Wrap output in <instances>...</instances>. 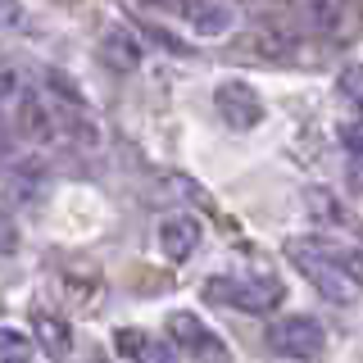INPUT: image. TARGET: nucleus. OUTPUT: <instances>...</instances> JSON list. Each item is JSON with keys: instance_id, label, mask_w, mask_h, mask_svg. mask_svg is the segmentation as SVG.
Returning a JSON list of instances; mask_svg holds the SVG:
<instances>
[{"instance_id": "nucleus-1", "label": "nucleus", "mask_w": 363, "mask_h": 363, "mask_svg": "<svg viewBox=\"0 0 363 363\" xmlns=\"http://www.w3.org/2000/svg\"><path fill=\"white\" fill-rule=\"evenodd\" d=\"M204 300L236 313H268L286 300V286L272 272H218L204 281Z\"/></svg>"}, {"instance_id": "nucleus-2", "label": "nucleus", "mask_w": 363, "mask_h": 363, "mask_svg": "<svg viewBox=\"0 0 363 363\" xmlns=\"http://www.w3.org/2000/svg\"><path fill=\"white\" fill-rule=\"evenodd\" d=\"M291 264L300 268L304 277H309V286H313L318 295H327L332 304H354V300H359V286L323 255V245H318L313 236H304V241L291 245Z\"/></svg>"}, {"instance_id": "nucleus-3", "label": "nucleus", "mask_w": 363, "mask_h": 363, "mask_svg": "<svg viewBox=\"0 0 363 363\" xmlns=\"http://www.w3.org/2000/svg\"><path fill=\"white\" fill-rule=\"evenodd\" d=\"M268 350H277L281 359H318L327 350V332L323 323L309 313H281L268 323Z\"/></svg>"}, {"instance_id": "nucleus-4", "label": "nucleus", "mask_w": 363, "mask_h": 363, "mask_svg": "<svg viewBox=\"0 0 363 363\" xmlns=\"http://www.w3.org/2000/svg\"><path fill=\"white\" fill-rule=\"evenodd\" d=\"M164 327H168V336L177 340V350H186V359H196V363H232V345H227L200 313L173 309Z\"/></svg>"}, {"instance_id": "nucleus-5", "label": "nucleus", "mask_w": 363, "mask_h": 363, "mask_svg": "<svg viewBox=\"0 0 363 363\" xmlns=\"http://www.w3.org/2000/svg\"><path fill=\"white\" fill-rule=\"evenodd\" d=\"M213 105H218L223 123L232 132H250L264 123V100H259V91L241 82V77H223L218 86H213Z\"/></svg>"}, {"instance_id": "nucleus-6", "label": "nucleus", "mask_w": 363, "mask_h": 363, "mask_svg": "<svg viewBox=\"0 0 363 363\" xmlns=\"http://www.w3.org/2000/svg\"><path fill=\"white\" fill-rule=\"evenodd\" d=\"M0 186H5V200L23 204V209H32V204H41L50 196V164H41V159H14V164L0 173Z\"/></svg>"}, {"instance_id": "nucleus-7", "label": "nucleus", "mask_w": 363, "mask_h": 363, "mask_svg": "<svg viewBox=\"0 0 363 363\" xmlns=\"http://www.w3.org/2000/svg\"><path fill=\"white\" fill-rule=\"evenodd\" d=\"M177 18L186 23L196 37L213 41V37H227V32L241 23L232 0H177Z\"/></svg>"}, {"instance_id": "nucleus-8", "label": "nucleus", "mask_w": 363, "mask_h": 363, "mask_svg": "<svg viewBox=\"0 0 363 363\" xmlns=\"http://www.w3.org/2000/svg\"><path fill=\"white\" fill-rule=\"evenodd\" d=\"M200 241H204V223L196 218V213H168V218L159 223V250H164L168 264L196 259Z\"/></svg>"}, {"instance_id": "nucleus-9", "label": "nucleus", "mask_w": 363, "mask_h": 363, "mask_svg": "<svg viewBox=\"0 0 363 363\" xmlns=\"http://www.w3.org/2000/svg\"><path fill=\"white\" fill-rule=\"evenodd\" d=\"M18 132L37 145H50L60 136V118L50 113L41 91H18Z\"/></svg>"}, {"instance_id": "nucleus-10", "label": "nucleus", "mask_w": 363, "mask_h": 363, "mask_svg": "<svg viewBox=\"0 0 363 363\" xmlns=\"http://www.w3.org/2000/svg\"><path fill=\"white\" fill-rule=\"evenodd\" d=\"M96 50H100V60H105L109 68H118V73H136V68H141V60H145V50H141V41H136V32L123 28V23H113V28L100 32Z\"/></svg>"}, {"instance_id": "nucleus-11", "label": "nucleus", "mask_w": 363, "mask_h": 363, "mask_svg": "<svg viewBox=\"0 0 363 363\" xmlns=\"http://www.w3.org/2000/svg\"><path fill=\"white\" fill-rule=\"evenodd\" d=\"M113 345H118V354L128 363H177V350L168 340H159L150 332H136V327L113 332Z\"/></svg>"}, {"instance_id": "nucleus-12", "label": "nucleus", "mask_w": 363, "mask_h": 363, "mask_svg": "<svg viewBox=\"0 0 363 363\" xmlns=\"http://www.w3.org/2000/svg\"><path fill=\"white\" fill-rule=\"evenodd\" d=\"M32 332H37L41 350L50 359H68V350H73V332H68V323H60L55 313L37 309V313H32Z\"/></svg>"}, {"instance_id": "nucleus-13", "label": "nucleus", "mask_w": 363, "mask_h": 363, "mask_svg": "<svg viewBox=\"0 0 363 363\" xmlns=\"http://www.w3.org/2000/svg\"><path fill=\"white\" fill-rule=\"evenodd\" d=\"M313 241H318V236H313ZM318 245H323V255L332 259V264L345 272L354 286H363V250L359 245H327V241H318Z\"/></svg>"}, {"instance_id": "nucleus-14", "label": "nucleus", "mask_w": 363, "mask_h": 363, "mask_svg": "<svg viewBox=\"0 0 363 363\" xmlns=\"http://www.w3.org/2000/svg\"><path fill=\"white\" fill-rule=\"evenodd\" d=\"M0 363H37V345L14 327H0Z\"/></svg>"}, {"instance_id": "nucleus-15", "label": "nucleus", "mask_w": 363, "mask_h": 363, "mask_svg": "<svg viewBox=\"0 0 363 363\" xmlns=\"http://www.w3.org/2000/svg\"><path fill=\"white\" fill-rule=\"evenodd\" d=\"M336 96L345 100L354 113H363V64H345L336 73Z\"/></svg>"}, {"instance_id": "nucleus-16", "label": "nucleus", "mask_w": 363, "mask_h": 363, "mask_svg": "<svg viewBox=\"0 0 363 363\" xmlns=\"http://www.w3.org/2000/svg\"><path fill=\"white\" fill-rule=\"evenodd\" d=\"M41 82L50 86L55 96L64 100V105H86V100H82V86H77L68 73H60V68H45V73H41Z\"/></svg>"}, {"instance_id": "nucleus-17", "label": "nucleus", "mask_w": 363, "mask_h": 363, "mask_svg": "<svg viewBox=\"0 0 363 363\" xmlns=\"http://www.w3.org/2000/svg\"><path fill=\"white\" fill-rule=\"evenodd\" d=\"M340 145L350 150L354 168H363V113H354L350 123H340Z\"/></svg>"}, {"instance_id": "nucleus-18", "label": "nucleus", "mask_w": 363, "mask_h": 363, "mask_svg": "<svg viewBox=\"0 0 363 363\" xmlns=\"http://www.w3.org/2000/svg\"><path fill=\"white\" fill-rule=\"evenodd\" d=\"M23 18H28L23 0H0V28H23Z\"/></svg>"}, {"instance_id": "nucleus-19", "label": "nucleus", "mask_w": 363, "mask_h": 363, "mask_svg": "<svg viewBox=\"0 0 363 363\" xmlns=\"http://www.w3.org/2000/svg\"><path fill=\"white\" fill-rule=\"evenodd\" d=\"M18 91V77H14V68H5L0 64V100H9Z\"/></svg>"}, {"instance_id": "nucleus-20", "label": "nucleus", "mask_w": 363, "mask_h": 363, "mask_svg": "<svg viewBox=\"0 0 363 363\" xmlns=\"http://www.w3.org/2000/svg\"><path fill=\"white\" fill-rule=\"evenodd\" d=\"M145 32H150V41H159V45H168V50H182V45H177L173 37H168L164 28H150V23H145Z\"/></svg>"}]
</instances>
